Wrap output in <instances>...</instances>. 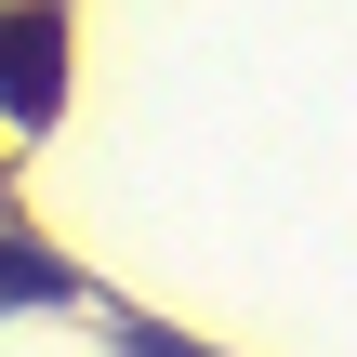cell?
Returning a JSON list of instances; mask_svg holds the SVG:
<instances>
[{"label": "cell", "mask_w": 357, "mask_h": 357, "mask_svg": "<svg viewBox=\"0 0 357 357\" xmlns=\"http://www.w3.org/2000/svg\"><path fill=\"white\" fill-rule=\"evenodd\" d=\"M0 305H66V265L26 252V238H0Z\"/></svg>", "instance_id": "2"}, {"label": "cell", "mask_w": 357, "mask_h": 357, "mask_svg": "<svg viewBox=\"0 0 357 357\" xmlns=\"http://www.w3.org/2000/svg\"><path fill=\"white\" fill-rule=\"evenodd\" d=\"M53 93H66V13L53 0H13L0 13V106L13 119H53Z\"/></svg>", "instance_id": "1"}]
</instances>
